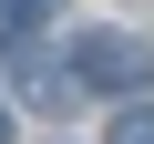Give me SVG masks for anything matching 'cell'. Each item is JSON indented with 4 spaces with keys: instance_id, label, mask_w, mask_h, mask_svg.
<instances>
[{
    "instance_id": "6da1fadb",
    "label": "cell",
    "mask_w": 154,
    "mask_h": 144,
    "mask_svg": "<svg viewBox=\"0 0 154 144\" xmlns=\"http://www.w3.org/2000/svg\"><path fill=\"white\" fill-rule=\"evenodd\" d=\"M72 83H93V93H144L154 83V52L134 31H82L72 41Z\"/></svg>"
},
{
    "instance_id": "7a4b0ae2",
    "label": "cell",
    "mask_w": 154,
    "mask_h": 144,
    "mask_svg": "<svg viewBox=\"0 0 154 144\" xmlns=\"http://www.w3.org/2000/svg\"><path fill=\"white\" fill-rule=\"evenodd\" d=\"M51 11H62V0H0V41H21V31L51 21Z\"/></svg>"
},
{
    "instance_id": "3957f363",
    "label": "cell",
    "mask_w": 154,
    "mask_h": 144,
    "mask_svg": "<svg viewBox=\"0 0 154 144\" xmlns=\"http://www.w3.org/2000/svg\"><path fill=\"white\" fill-rule=\"evenodd\" d=\"M113 144H154V113H123V124H113Z\"/></svg>"
},
{
    "instance_id": "277c9868",
    "label": "cell",
    "mask_w": 154,
    "mask_h": 144,
    "mask_svg": "<svg viewBox=\"0 0 154 144\" xmlns=\"http://www.w3.org/2000/svg\"><path fill=\"white\" fill-rule=\"evenodd\" d=\"M0 144H11V113H0Z\"/></svg>"
}]
</instances>
